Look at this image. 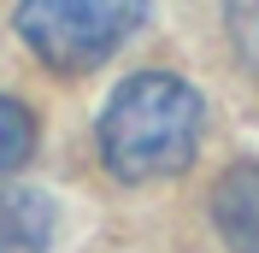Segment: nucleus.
<instances>
[{"mask_svg":"<svg viewBox=\"0 0 259 253\" xmlns=\"http://www.w3.org/2000/svg\"><path fill=\"white\" fill-rule=\"evenodd\" d=\"M147 0H18V35L53 71H89L124 48Z\"/></svg>","mask_w":259,"mask_h":253,"instance_id":"f03ea898","label":"nucleus"},{"mask_svg":"<svg viewBox=\"0 0 259 253\" xmlns=\"http://www.w3.org/2000/svg\"><path fill=\"white\" fill-rule=\"evenodd\" d=\"M30 153H35V118L0 95V171H18Z\"/></svg>","mask_w":259,"mask_h":253,"instance_id":"39448f33","label":"nucleus"},{"mask_svg":"<svg viewBox=\"0 0 259 253\" xmlns=\"http://www.w3.org/2000/svg\"><path fill=\"white\" fill-rule=\"evenodd\" d=\"M200 95L171 71H136L112 89L106 112L95 124L100 165L118 183H153V177H177L200 147Z\"/></svg>","mask_w":259,"mask_h":253,"instance_id":"f257e3e1","label":"nucleus"},{"mask_svg":"<svg viewBox=\"0 0 259 253\" xmlns=\"http://www.w3.org/2000/svg\"><path fill=\"white\" fill-rule=\"evenodd\" d=\"M212 224L230 253H259V165H230L212 189Z\"/></svg>","mask_w":259,"mask_h":253,"instance_id":"7ed1b4c3","label":"nucleus"},{"mask_svg":"<svg viewBox=\"0 0 259 253\" xmlns=\"http://www.w3.org/2000/svg\"><path fill=\"white\" fill-rule=\"evenodd\" d=\"M53 200L41 189H0V253H48Z\"/></svg>","mask_w":259,"mask_h":253,"instance_id":"20e7f679","label":"nucleus"},{"mask_svg":"<svg viewBox=\"0 0 259 253\" xmlns=\"http://www.w3.org/2000/svg\"><path fill=\"white\" fill-rule=\"evenodd\" d=\"M224 24H230V41H236L242 65L259 71V0H224Z\"/></svg>","mask_w":259,"mask_h":253,"instance_id":"423d86ee","label":"nucleus"}]
</instances>
